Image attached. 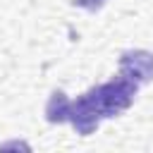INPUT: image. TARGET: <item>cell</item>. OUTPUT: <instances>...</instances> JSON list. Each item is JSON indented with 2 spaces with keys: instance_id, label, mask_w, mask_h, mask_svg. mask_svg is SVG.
Returning a JSON list of instances; mask_svg holds the SVG:
<instances>
[{
  "instance_id": "6da1fadb",
  "label": "cell",
  "mask_w": 153,
  "mask_h": 153,
  "mask_svg": "<svg viewBox=\"0 0 153 153\" xmlns=\"http://www.w3.org/2000/svg\"><path fill=\"white\" fill-rule=\"evenodd\" d=\"M139 91V84L127 79L124 74H117L115 79L93 86L91 91H86V98L91 100V105L98 110L100 120L103 117H115L122 110H127L134 103V96Z\"/></svg>"
},
{
  "instance_id": "7a4b0ae2",
  "label": "cell",
  "mask_w": 153,
  "mask_h": 153,
  "mask_svg": "<svg viewBox=\"0 0 153 153\" xmlns=\"http://www.w3.org/2000/svg\"><path fill=\"white\" fill-rule=\"evenodd\" d=\"M120 74L136 84L153 79V53L148 50H124L120 57Z\"/></svg>"
},
{
  "instance_id": "3957f363",
  "label": "cell",
  "mask_w": 153,
  "mask_h": 153,
  "mask_svg": "<svg viewBox=\"0 0 153 153\" xmlns=\"http://www.w3.org/2000/svg\"><path fill=\"white\" fill-rule=\"evenodd\" d=\"M67 122H72V127H74L81 136H88V134L96 131V127H98V122H100V115H98V110L91 105V100L86 98V93L69 103V117H67Z\"/></svg>"
},
{
  "instance_id": "277c9868",
  "label": "cell",
  "mask_w": 153,
  "mask_h": 153,
  "mask_svg": "<svg viewBox=\"0 0 153 153\" xmlns=\"http://www.w3.org/2000/svg\"><path fill=\"white\" fill-rule=\"evenodd\" d=\"M69 103L72 100L65 96V91H53V96H50V100L45 105V120L50 124L67 122V117H69Z\"/></svg>"
},
{
  "instance_id": "5b68a950",
  "label": "cell",
  "mask_w": 153,
  "mask_h": 153,
  "mask_svg": "<svg viewBox=\"0 0 153 153\" xmlns=\"http://www.w3.org/2000/svg\"><path fill=\"white\" fill-rule=\"evenodd\" d=\"M74 5H76V7H81V10L96 12V10H100V7L105 5V0H74Z\"/></svg>"
}]
</instances>
